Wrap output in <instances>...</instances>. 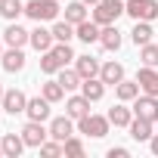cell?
Returning a JSON list of instances; mask_svg holds the SVG:
<instances>
[{
  "instance_id": "1",
  "label": "cell",
  "mask_w": 158,
  "mask_h": 158,
  "mask_svg": "<svg viewBox=\"0 0 158 158\" xmlns=\"http://www.w3.org/2000/svg\"><path fill=\"white\" fill-rule=\"evenodd\" d=\"M71 59H74L71 47H68V44H62V40H56V44H53V50L40 53V71H44V74H59Z\"/></svg>"
},
{
  "instance_id": "2",
  "label": "cell",
  "mask_w": 158,
  "mask_h": 158,
  "mask_svg": "<svg viewBox=\"0 0 158 158\" xmlns=\"http://www.w3.org/2000/svg\"><path fill=\"white\" fill-rule=\"evenodd\" d=\"M59 3L56 0H28L25 3V16L28 19H34V22H53L56 16H59Z\"/></svg>"
},
{
  "instance_id": "3",
  "label": "cell",
  "mask_w": 158,
  "mask_h": 158,
  "mask_svg": "<svg viewBox=\"0 0 158 158\" xmlns=\"http://www.w3.org/2000/svg\"><path fill=\"white\" fill-rule=\"evenodd\" d=\"M109 127H112L109 115H93V112L77 121V130H81L84 136H93V139H102V136L109 133Z\"/></svg>"
},
{
  "instance_id": "4",
  "label": "cell",
  "mask_w": 158,
  "mask_h": 158,
  "mask_svg": "<svg viewBox=\"0 0 158 158\" xmlns=\"http://www.w3.org/2000/svg\"><path fill=\"white\" fill-rule=\"evenodd\" d=\"M124 13L133 22H152V19H158V0H127Z\"/></svg>"
},
{
  "instance_id": "5",
  "label": "cell",
  "mask_w": 158,
  "mask_h": 158,
  "mask_svg": "<svg viewBox=\"0 0 158 158\" xmlns=\"http://www.w3.org/2000/svg\"><path fill=\"white\" fill-rule=\"evenodd\" d=\"M118 16H124V3L121 0H99L93 6V22L96 25H115Z\"/></svg>"
},
{
  "instance_id": "6",
  "label": "cell",
  "mask_w": 158,
  "mask_h": 158,
  "mask_svg": "<svg viewBox=\"0 0 158 158\" xmlns=\"http://www.w3.org/2000/svg\"><path fill=\"white\" fill-rule=\"evenodd\" d=\"M47 136H50V127H44V121H28L22 127V139L28 149H40L47 143Z\"/></svg>"
},
{
  "instance_id": "7",
  "label": "cell",
  "mask_w": 158,
  "mask_h": 158,
  "mask_svg": "<svg viewBox=\"0 0 158 158\" xmlns=\"http://www.w3.org/2000/svg\"><path fill=\"white\" fill-rule=\"evenodd\" d=\"M133 115H139V118H146V121H158V96H149V93H143V96H136L133 99Z\"/></svg>"
},
{
  "instance_id": "8",
  "label": "cell",
  "mask_w": 158,
  "mask_h": 158,
  "mask_svg": "<svg viewBox=\"0 0 158 158\" xmlns=\"http://www.w3.org/2000/svg\"><path fill=\"white\" fill-rule=\"evenodd\" d=\"M0 106H3V112H10V115H22V112L28 109V96H25L22 90H6Z\"/></svg>"
},
{
  "instance_id": "9",
  "label": "cell",
  "mask_w": 158,
  "mask_h": 158,
  "mask_svg": "<svg viewBox=\"0 0 158 158\" xmlns=\"http://www.w3.org/2000/svg\"><path fill=\"white\" fill-rule=\"evenodd\" d=\"M50 99L40 93V96H34V99H28V109H25V115H28V121H47L50 118Z\"/></svg>"
},
{
  "instance_id": "10",
  "label": "cell",
  "mask_w": 158,
  "mask_h": 158,
  "mask_svg": "<svg viewBox=\"0 0 158 158\" xmlns=\"http://www.w3.org/2000/svg\"><path fill=\"white\" fill-rule=\"evenodd\" d=\"M65 115L74 118V121H81L84 115H90V99L84 93H77V96H68L65 99Z\"/></svg>"
},
{
  "instance_id": "11",
  "label": "cell",
  "mask_w": 158,
  "mask_h": 158,
  "mask_svg": "<svg viewBox=\"0 0 158 158\" xmlns=\"http://www.w3.org/2000/svg\"><path fill=\"white\" fill-rule=\"evenodd\" d=\"M53 44H56L53 28H44V25L37 22V28L31 31V47H34L37 53H47V50H53Z\"/></svg>"
},
{
  "instance_id": "12",
  "label": "cell",
  "mask_w": 158,
  "mask_h": 158,
  "mask_svg": "<svg viewBox=\"0 0 158 158\" xmlns=\"http://www.w3.org/2000/svg\"><path fill=\"white\" fill-rule=\"evenodd\" d=\"M136 81H139V90L149 93V96H158V71L152 65H143L139 74H136Z\"/></svg>"
},
{
  "instance_id": "13",
  "label": "cell",
  "mask_w": 158,
  "mask_h": 158,
  "mask_svg": "<svg viewBox=\"0 0 158 158\" xmlns=\"http://www.w3.org/2000/svg\"><path fill=\"white\" fill-rule=\"evenodd\" d=\"M3 44H6V47H25V44H31V31H25L19 22H13V25L3 31Z\"/></svg>"
},
{
  "instance_id": "14",
  "label": "cell",
  "mask_w": 158,
  "mask_h": 158,
  "mask_svg": "<svg viewBox=\"0 0 158 158\" xmlns=\"http://www.w3.org/2000/svg\"><path fill=\"white\" fill-rule=\"evenodd\" d=\"M71 121H74V118H68V115H65V118H53V121H50V136L59 139V143H65L68 136H74V124H71Z\"/></svg>"
},
{
  "instance_id": "15",
  "label": "cell",
  "mask_w": 158,
  "mask_h": 158,
  "mask_svg": "<svg viewBox=\"0 0 158 158\" xmlns=\"http://www.w3.org/2000/svg\"><path fill=\"white\" fill-rule=\"evenodd\" d=\"M74 68H77V74H81L84 77V81H87V77H99V62H96V56H74Z\"/></svg>"
},
{
  "instance_id": "16",
  "label": "cell",
  "mask_w": 158,
  "mask_h": 158,
  "mask_svg": "<svg viewBox=\"0 0 158 158\" xmlns=\"http://www.w3.org/2000/svg\"><path fill=\"white\" fill-rule=\"evenodd\" d=\"M74 34H77V40H84V44H99V34H102V25H96V22L84 19L81 25H74Z\"/></svg>"
},
{
  "instance_id": "17",
  "label": "cell",
  "mask_w": 158,
  "mask_h": 158,
  "mask_svg": "<svg viewBox=\"0 0 158 158\" xmlns=\"http://www.w3.org/2000/svg\"><path fill=\"white\" fill-rule=\"evenodd\" d=\"M0 146H3V158H19V155L25 152V139H22V133H3Z\"/></svg>"
},
{
  "instance_id": "18",
  "label": "cell",
  "mask_w": 158,
  "mask_h": 158,
  "mask_svg": "<svg viewBox=\"0 0 158 158\" xmlns=\"http://www.w3.org/2000/svg\"><path fill=\"white\" fill-rule=\"evenodd\" d=\"M0 59H3V71H10V74H16V71L25 68V53H22V47H10Z\"/></svg>"
},
{
  "instance_id": "19",
  "label": "cell",
  "mask_w": 158,
  "mask_h": 158,
  "mask_svg": "<svg viewBox=\"0 0 158 158\" xmlns=\"http://www.w3.org/2000/svg\"><path fill=\"white\" fill-rule=\"evenodd\" d=\"M99 77L106 81V87H118V84L124 81V65H121V62H106V65L99 68Z\"/></svg>"
},
{
  "instance_id": "20",
  "label": "cell",
  "mask_w": 158,
  "mask_h": 158,
  "mask_svg": "<svg viewBox=\"0 0 158 158\" xmlns=\"http://www.w3.org/2000/svg\"><path fill=\"white\" fill-rule=\"evenodd\" d=\"M130 136L136 139V143H149L152 139V121H146V118H139V115H133V121H130Z\"/></svg>"
},
{
  "instance_id": "21",
  "label": "cell",
  "mask_w": 158,
  "mask_h": 158,
  "mask_svg": "<svg viewBox=\"0 0 158 158\" xmlns=\"http://www.w3.org/2000/svg\"><path fill=\"white\" fill-rule=\"evenodd\" d=\"M81 93H84L90 102H99V99L106 96V81H102V77H87V81L81 84Z\"/></svg>"
},
{
  "instance_id": "22",
  "label": "cell",
  "mask_w": 158,
  "mask_h": 158,
  "mask_svg": "<svg viewBox=\"0 0 158 158\" xmlns=\"http://www.w3.org/2000/svg\"><path fill=\"white\" fill-rule=\"evenodd\" d=\"M99 47H102V50H109V53L121 50V31H118L115 25H102V34H99Z\"/></svg>"
},
{
  "instance_id": "23",
  "label": "cell",
  "mask_w": 158,
  "mask_h": 158,
  "mask_svg": "<svg viewBox=\"0 0 158 158\" xmlns=\"http://www.w3.org/2000/svg\"><path fill=\"white\" fill-rule=\"evenodd\" d=\"M109 121H112L115 127H130V121H133V109H127L124 102H118V106L109 109Z\"/></svg>"
},
{
  "instance_id": "24",
  "label": "cell",
  "mask_w": 158,
  "mask_h": 158,
  "mask_svg": "<svg viewBox=\"0 0 158 158\" xmlns=\"http://www.w3.org/2000/svg\"><path fill=\"white\" fill-rule=\"evenodd\" d=\"M139 93H143V90H139V81H127V77L115 87V96H118L121 102H133Z\"/></svg>"
},
{
  "instance_id": "25",
  "label": "cell",
  "mask_w": 158,
  "mask_h": 158,
  "mask_svg": "<svg viewBox=\"0 0 158 158\" xmlns=\"http://www.w3.org/2000/svg\"><path fill=\"white\" fill-rule=\"evenodd\" d=\"M84 19H87V3H84V0H71V3L65 6V22L81 25Z\"/></svg>"
},
{
  "instance_id": "26",
  "label": "cell",
  "mask_w": 158,
  "mask_h": 158,
  "mask_svg": "<svg viewBox=\"0 0 158 158\" xmlns=\"http://www.w3.org/2000/svg\"><path fill=\"white\" fill-rule=\"evenodd\" d=\"M59 84L65 87V93H71V90H77V87L84 84V77L77 74V68H68V65H65V68L59 71Z\"/></svg>"
},
{
  "instance_id": "27",
  "label": "cell",
  "mask_w": 158,
  "mask_h": 158,
  "mask_svg": "<svg viewBox=\"0 0 158 158\" xmlns=\"http://www.w3.org/2000/svg\"><path fill=\"white\" fill-rule=\"evenodd\" d=\"M22 13H25V3H22V0H0V16H3L6 22H16Z\"/></svg>"
},
{
  "instance_id": "28",
  "label": "cell",
  "mask_w": 158,
  "mask_h": 158,
  "mask_svg": "<svg viewBox=\"0 0 158 158\" xmlns=\"http://www.w3.org/2000/svg\"><path fill=\"white\" fill-rule=\"evenodd\" d=\"M152 34H155V31H152V25H149V22H136V25H133V31H130V40H133L136 47H143V44H149V40H152Z\"/></svg>"
},
{
  "instance_id": "29",
  "label": "cell",
  "mask_w": 158,
  "mask_h": 158,
  "mask_svg": "<svg viewBox=\"0 0 158 158\" xmlns=\"http://www.w3.org/2000/svg\"><path fill=\"white\" fill-rule=\"evenodd\" d=\"M40 93H44V96H47L50 102H59V99H65V87L59 84V77H56V81H44Z\"/></svg>"
},
{
  "instance_id": "30",
  "label": "cell",
  "mask_w": 158,
  "mask_h": 158,
  "mask_svg": "<svg viewBox=\"0 0 158 158\" xmlns=\"http://www.w3.org/2000/svg\"><path fill=\"white\" fill-rule=\"evenodd\" d=\"M53 37L62 40V44H68V40L77 37V34H74V25H71V22H56V25H53Z\"/></svg>"
},
{
  "instance_id": "31",
  "label": "cell",
  "mask_w": 158,
  "mask_h": 158,
  "mask_svg": "<svg viewBox=\"0 0 158 158\" xmlns=\"http://www.w3.org/2000/svg\"><path fill=\"white\" fill-rule=\"evenodd\" d=\"M139 59H143V65H152V68H155V65H158V44H152V40L143 44V47H139Z\"/></svg>"
},
{
  "instance_id": "32",
  "label": "cell",
  "mask_w": 158,
  "mask_h": 158,
  "mask_svg": "<svg viewBox=\"0 0 158 158\" xmlns=\"http://www.w3.org/2000/svg\"><path fill=\"white\" fill-rule=\"evenodd\" d=\"M62 149H65V155H71V158H81V155H84V143L77 139V136H68V139L62 143Z\"/></svg>"
},
{
  "instance_id": "33",
  "label": "cell",
  "mask_w": 158,
  "mask_h": 158,
  "mask_svg": "<svg viewBox=\"0 0 158 158\" xmlns=\"http://www.w3.org/2000/svg\"><path fill=\"white\" fill-rule=\"evenodd\" d=\"M40 155H47V158H56V155H65V149H62V143H59V139H53V136H50V139L40 146Z\"/></svg>"
},
{
  "instance_id": "34",
  "label": "cell",
  "mask_w": 158,
  "mask_h": 158,
  "mask_svg": "<svg viewBox=\"0 0 158 158\" xmlns=\"http://www.w3.org/2000/svg\"><path fill=\"white\" fill-rule=\"evenodd\" d=\"M106 155H109V158H127V155H130V152H127V149H124V146H112V149H109V152H106Z\"/></svg>"
},
{
  "instance_id": "35",
  "label": "cell",
  "mask_w": 158,
  "mask_h": 158,
  "mask_svg": "<svg viewBox=\"0 0 158 158\" xmlns=\"http://www.w3.org/2000/svg\"><path fill=\"white\" fill-rule=\"evenodd\" d=\"M149 149H152V155H158V133H152V139H149Z\"/></svg>"
},
{
  "instance_id": "36",
  "label": "cell",
  "mask_w": 158,
  "mask_h": 158,
  "mask_svg": "<svg viewBox=\"0 0 158 158\" xmlns=\"http://www.w3.org/2000/svg\"><path fill=\"white\" fill-rule=\"evenodd\" d=\"M84 3H87V6H96V3H99V0H84Z\"/></svg>"
},
{
  "instance_id": "37",
  "label": "cell",
  "mask_w": 158,
  "mask_h": 158,
  "mask_svg": "<svg viewBox=\"0 0 158 158\" xmlns=\"http://www.w3.org/2000/svg\"><path fill=\"white\" fill-rule=\"evenodd\" d=\"M3 93H6V90H3V87H0V102H3Z\"/></svg>"
},
{
  "instance_id": "38",
  "label": "cell",
  "mask_w": 158,
  "mask_h": 158,
  "mask_svg": "<svg viewBox=\"0 0 158 158\" xmlns=\"http://www.w3.org/2000/svg\"><path fill=\"white\" fill-rule=\"evenodd\" d=\"M0 56H3V40H0Z\"/></svg>"
},
{
  "instance_id": "39",
  "label": "cell",
  "mask_w": 158,
  "mask_h": 158,
  "mask_svg": "<svg viewBox=\"0 0 158 158\" xmlns=\"http://www.w3.org/2000/svg\"><path fill=\"white\" fill-rule=\"evenodd\" d=\"M0 155H3V146H0Z\"/></svg>"
}]
</instances>
